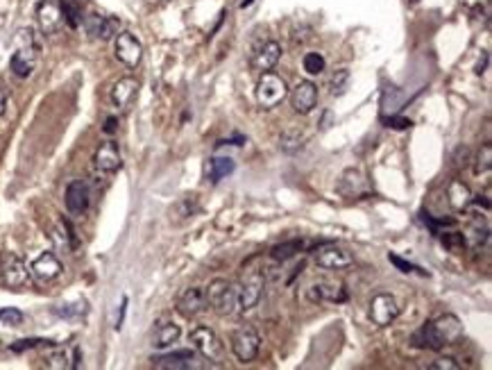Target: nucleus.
<instances>
[{"instance_id": "nucleus-1", "label": "nucleus", "mask_w": 492, "mask_h": 370, "mask_svg": "<svg viewBox=\"0 0 492 370\" xmlns=\"http://www.w3.org/2000/svg\"><path fill=\"white\" fill-rule=\"evenodd\" d=\"M460 336H463V323L454 314H445L441 318H436V321L422 325V329L415 332L413 345L438 352L443 350L445 345L456 343Z\"/></svg>"}, {"instance_id": "nucleus-2", "label": "nucleus", "mask_w": 492, "mask_h": 370, "mask_svg": "<svg viewBox=\"0 0 492 370\" xmlns=\"http://www.w3.org/2000/svg\"><path fill=\"white\" fill-rule=\"evenodd\" d=\"M36 53H39V41L34 36V30L23 27L19 32V50L10 59V69L16 78H30L36 66Z\"/></svg>"}, {"instance_id": "nucleus-3", "label": "nucleus", "mask_w": 492, "mask_h": 370, "mask_svg": "<svg viewBox=\"0 0 492 370\" xmlns=\"http://www.w3.org/2000/svg\"><path fill=\"white\" fill-rule=\"evenodd\" d=\"M288 86L284 82V78H279L277 73H261L259 82H257V100L263 109H274L277 105L286 100Z\"/></svg>"}, {"instance_id": "nucleus-4", "label": "nucleus", "mask_w": 492, "mask_h": 370, "mask_svg": "<svg viewBox=\"0 0 492 370\" xmlns=\"http://www.w3.org/2000/svg\"><path fill=\"white\" fill-rule=\"evenodd\" d=\"M204 295H207V305L215 309L218 314H234L236 307H238V300H236V286L229 282V279H213L211 284L204 288Z\"/></svg>"}, {"instance_id": "nucleus-5", "label": "nucleus", "mask_w": 492, "mask_h": 370, "mask_svg": "<svg viewBox=\"0 0 492 370\" xmlns=\"http://www.w3.org/2000/svg\"><path fill=\"white\" fill-rule=\"evenodd\" d=\"M261 336L252 325H243L232 334V352L241 364H250L259 357Z\"/></svg>"}, {"instance_id": "nucleus-6", "label": "nucleus", "mask_w": 492, "mask_h": 370, "mask_svg": "<svg viewBox=\"0 0 492 370\" xmlns=\"http://www.w3.org/2000/svg\"><path fill=\"white\" fill-rule=\"evenodd\" d=\"M191 343L196 345V350L202 354L207 361H222L225 357V347H222V341L218 338V334L211 327H204L200 325L191 332Z\"/></svg>"}, {"instance_id": "nucleus-7", "label": "nucleus", "mask_w": 492, "mask_h": 370, "mask_svg": "<svg viewBox=\"0 0 492 370\" xmlns=\"http://www.w3.org/2000/svg\"><path fill=\"white\" fill-rule=\"evenodd\" d=\"M307 300L313 305H318V302H345V284L336 282V279H316L307 286Z\"/></svg>"}, {"instance_id": "nucleus-8", "label": "nucleus", "mask_w": 492, "mask_h": 370, "mask_svg": "<svg viewBox=\"0 0 492 370\" xmlns=\"http://www.w3.org/2000/svg\"><path fill=\"white\" fill-rule=\"evenodd\" d=\"M263 284H266L263 275L255 270L236 286V300H238V309H241V312H250V309H255L259 305L261 295H263Z\"/></svg>"}, {"instance_id": "nucleus-9", "label": "nucleus", "mask_w": 492, "mask_h": 370, "mask_svg": "<svg viewBox=\"0 0 492 370\" xmlns=\"http://www.w3.org/2000/svg\"><path fill=\"white\" fill-rule=\"evenodd\" d=\"M0 275H3V282L10 288H14V291H19V288H23L30 282L27 264L14 253L5 255L3 264H0Z\"/></svg>"}, {"instance_id": "nucleus-10", "label": "nucleus", "mask_w": 492, "mask_h": 370, "mask_svg": "<svg viewBox=\"0 0 492 370\" xmlns=\"http://www.w3.org/2000/svg\"><path fill=\"white\" fill-rule=\"evenodd\" d=\"M399 316V305L390 293H379L370 302V318L372 323L379 327H388L390 323L397 321Z\"/></svg>"}, {"instance_id": "nucleus-11", "label": "nucleus", "mask_w": 492, "mask_h": 370, "mask_svg": "<svg viewBox=\"0 0 492 370\" xmlns=\"http://www.w3.org/2000/svg\"><path fill=\"white\" fill-rule=\"evenodd\" d=\"M114 50L118 62H123L130 69H137L141 64V57H143V46H141V41L132 32H118Z\"/></svg>"}, {"instance_id": "nucleus-12", "label": "nucleus", "mask_w": 492, "mask_h": 370, "mask_svg": "<svg viewBox=\"0 0 492 370\" xmlns=\"http://www.w3.org/2000/svg\"><path fill=\"white\" fill-rule=\"evenodd\" d=\"M288 98L297 114H311L318 105V86L311 80H302L288 91Z\"/></svg>"}, {"instance_id": "nucleus-13", "label": "nucleus", "mask_w": 492, "mask_h": 370, "mask_svg": "<svg viewBox=\"0 0 492 370\" xmlns=\"http://www.w3.org/2000/svg\"><path fill=\"white\" fill-rule=\"evenodd\" d=\"M36 21H39V27L43 34H55L64 23V14H62V5L57 0H41L36 5Z\"/></svg>"}, {"instance_id": "nucleus-14", "label": "nucleus", "mask_w": 492, "mask_h": 370, "mask_svg": "<svg viewBox=\"0 0 492 370\" xmlns=\"http://www.w3.org/2000/svg\"><path fill=\"white\" fill-rule=\"evenodd\" d=\"M62 270H64L62 262H59L57 255H52V253L39 255L32 262V266H30V275H34L36 282H41V284H48L52 279H57L62 275Z\"/></svg>"}, {"instance_id": "nucleus-15", "label": "nucleus", "mask_w": 492, "mask_h": 370, "mask_svg": "<svg viewBox=\"0 0 492 370\" xmlns=\"http://www.w3.org/2000/svg\"><path fill=\"white\" fill-rule=\"evenodd\" d=\"M316 264L325 270H345L354 264V259L338 246H325L316 253Z\"/></svg>"}, {"instance_id": "nucleus-16", "label": "nucleus", "mask_w": 492, "mask_h": 370, "mask_svg": "<svg viewBox=\"0 0 492 370\" xmlns=\"http://www.w3.org/2000/svg\"><path fill=\"white\" fill-rule=\"evenodd\" d=\"M209 305H207V295H204V288L200 286H191L186 288V291L177 298V312H180L184 318H196L204 312Z\"/></svg>"}, {"instance_id": "nucleus-17", "label": "nucleus", "mask_w": 492, "mask_h": 370, "mask_svg": "<svg viewBox=\"0 0 492 370\" xmlns=\"http://www.w3.org/2000/svg\"><path fill=\"white\" fill-rule=\"evenodd\" d=\"M338 191L345 198H365V196H370L368 177H365L361 171H356V168H347V171L340 175Z\"/></svg>"}, {"instance_id": "nucleus-18", "label": "nucleus", "mask_w": 492, "mask_h": 370, "mask_svg": "<svg viewBox=\"0 0 492 370\" xmlns=\"http://www.w3.org/2000/svg\"><path fill=\"white\" fill-rule=\"evenodd\" d=\"M64 200H66V209H69L73 216H82V213L89 209V203H91V194H89L86 182L82 180L71 182L69 187H66Z\"/></svg>"}, {"instance_id": "nucleus-19", "label": "nucleus", "mask_w": 492, "mask_h": 370, "mask_svg": "<svg viewBox=\"0 0 492 370\" xmlns=\"http://www.w3.org/2000/svg\"><path fill=\"white\" fill-rule=\"evenodd\" d=\"M93 164H95V168H98L100 173H116L118 168H121V164H123L121 150H118V146H116L114 141L100 143L98 150H95Z\"/></svg>"}, {"instance_id": "nucleus-20", "label": "nucleus", "mask_w": 492, "mask_h": 370, "mask_svg": "<svg viewBox=\"0 0 492 370\" xmlns=\"http://www.w3.org/2000/svg\"><path fill=\"white\" fill-rule=\"evenodd\" d=\"M86 32L95 36V39L109 41L118 34V19L111 16H100V14H91L86 16Z\"/></svg>"}, {"instance_id": "nucleus-21", "label": "nucleus", "mask_w": 492, "mask_h": 370, "mask_svg": "<svg viewBox=\"0 0 492 370\" xmlns=\"http://www.w3.org/2000/svg\"><path fill=\"white\" fill-rule=\"evenodd\" d=\"M279 59H281V46L277 41H268L257 50L255 57H252V66H255L257 71L266 73V71H272Z\"/></svg>"}, {"instance_id": "nucleus-22", "label": "nucleus", "mask_w": 492, "mask_h": 370, "mask_svg": "<svg viewBox=\"0 0 492 370\" xmlns=\"http://www.w3.org/2000/svg\"><path fill=\"white\" fill-rule=\"evenodd\" d=\"M180 334H182L180 325H175L173 321H159L152 329V345L156 350H166V347L177 343Z\"/></svg>"}, {"instance_id": "nucleus-23", "label": "nucleus", "mask_w": 492, "mask_h": 370, "mask_svg": "<svg viewBox=\"0 0 492 370\" xmlns=\"http://www.w3.org/2000/svg\"><path fill=\"white\" fill-rule=\"evenodd\" d=\"M139 91V82L134 78H121L118 82L111 89V102L118 109H128L132 105V100L137 98Z\"/></svg>"}, {"instance_id": "nucleus-24", "label": "nucleus", "mask_w": 492, "mask_h": 370, "mask_svg": "<svg viewBox=\"0 0 492 370\" xmlns=\"http://www.w3.org/2000/svg\"><path fill=\"white\" fill-rule=\"evenodd\" d=\"M196 352L193 350H175L170 354H163V357H154L152 366L154 368H193L196 364Z\"/></svg>"}, {"instance_id": "nucleus-25", "label": "nucleus", "mask_w": 492, "mask_h": 370, "mask_svg": "<svg viewBox=\"0 0 492 370\" xmlns=\"http://www.w3.org/2000/svg\"><path fill=\"white\" fill-rule=\"evenodd\" d=\"M447 200H449L452 209L463 211L472 205V191H469L467 184H463L460 180H452L449 187H447Z\"/></svg>"}, {"instance_id": "nucleus-26", "label": "nucleus", "mask_w": 492, "mask_h": 370, "mask_svg": "<svg viewBox=\"0 0 492 370\" xmlns=\"http://www.w3.org/2000/svg\"><path fill=\"white\" fill-rule=\"evenodd\" d=\"M234 171H236V164L232 157H213V159H209L207 180L215 184V182L225 180L227 175H232Z\"/></svg>"}, {"instance_id": "nucleus-27", "label": "nucleus", "mask_w": 492, "mask_h": 370, "mask_svg": "<svg viewBox=\"0 0 492 370\" xmlns=\"http://www.w3.org/2000/svg\"><path fill=\"white\" fill-rule=\"evenodd\" d=\"M304 246H307V243H304L302 239H290V241L279 243V246H274L270 250V257L274 259V262L284 264V262H288V259H293L295 255H300L304 250Z\"/></svg>"}, {"instance_id": "nucleus-28", "label": "nucleus", "mask_w": 492, "mask_h": 370, "mask_svg": "<svg viewBox=\"0 0 492 370\" xmlns=\"http://www.w3.org/2000/svg\"><path fill=\"white\" fill-rule=\"evenodd\" d=\"M304 141H307V137H304V132L302 130H297V128H290L286 132H281V137H279V148L284 152L288 154H293L297 152L300 148L304 146Z\"/></svg>"}, {"instance_id": "nucleus-29", "label": "nucleus", "mask_w": 492, "mask_h": 370, "mask_svg": "<svg viewBox=\"0 0 492 370\" xmlns=\"http://www.w3.org/2000/svg\"><path fill=\"white\" fill-rule=\"evenodd\" d=\"M198 209H200L198 198L196 196H186V198H182L180 203L173 207V209H170V218H173V220H186V218H191Z\"/></svg>"}, {"instance_id": "nucleus-30", "label": "nucleus", "mask_w": 492, "mask_h": 370, "mask_svg": "<svg viewBox=\"0 0 492 370\" xmlns=\"http://www.w3.org/2000/svg\"><path fill=\"white\" fill-rule=\"evenodd\" d=\"M490 171H492V146L486 143L474 159V173L476 175H490Z\"/></svg>"}, {"instance_id": "nucleus-31", "label": "nucleus", "mask_w": 492, "mask_h": 370, "mask_svg": "<svg viewBox=\"0 0 492 370\" xmlns=\"http://www.w3.org/2000/svg\"><path fill=\"white\" fill-rule=\"evenodd\" d=\"M62 14H64V21L69 23V27H80L82 23V10L78 3H73V0H62Z\"/></svg>"}, {"instance_id": "nucleus-32", "label": "nucleus", "mask_w": 492, "mask_h": 370, "mask_svg": "<svg viewBox=\"0 0 492 370\" xmlns=\"http://www.w3.org/2000/svg\"><path fill=\"white\" fill-rule=\"evenodd\" d=\"M46 368H57V370H64V368H73L71 364V357L69 352L64 350V347H57V350H52L46 359Z\"/></svg>"}, {"instance_id": "nucleus-33", "label": "nucleus", "mask_w": 492, "mask_h": 370, "mask_svg": "<svg viewBox=\"0 0 492 370\" xmlns=\"http://www.w3.org/2000/svg\"><path fill=\"white\" fill-rule=\"evenodd\" d=\"M302 66H304V71L309 73V76H320V73L325 71V57L320 55V53H307L302 59Z\"/></svg>"}, {"instance_id": "nucleus-34", "label": "nucleus", "mask_w": 492, "mask_h": 370, "mask_svg": "<svg viewBox=\"0 0 492 370\" xmlns=\"http://www.w3.org/2000/svg\"><path fill=\"white\" fill-rule=\"evenodd\" d=\"M0 323L7 325V327H19V325L23 323V314H21L16 307H5L0 309Z\"/></svg>"}, {"instance_id": "nucleus-35", "label": "nucleus", "mask_w": 492, "mask_h": 370, "mask_svg": "<svg viewBox=\"0 0 492 370\" xmlns=\"http://www.w3.org/2000/svg\"><path fill=\"white\" fill-rule=\"evenodd\" d=\"M347 82H349V73L345 69H340L336 71V76L331 78V93L333 95H340V93H345V89H347Z\"/></svg>"}, {"instance_id": "nucleus-36", "label": "nucleus", "mask_w": 492, "mask_h": 370, "mask_svg": "<svg viewBox=\"0 0 492 370\" xmlns=\"http://www.w3.org/2000/svg\"><path fill=\"white\" fill-rule=\"evenodd\" d=\"M39 345H55L48 338H23V341H16L12 345V352H23V350H32V347Z\"/></svg>"}, {"instance_id": "nucleus-37", "label": "nucleus", "mask_w": 492, "mask_h": 370, "mask_svg": "<svg viewBox=\"0 0 492 370\" xmlns=\"http://www.w3.org/2000/svg\"><path fill=\"white\" fill-rule=\"evenodd\" d=\"M443 243L449 250H454V253H460V250L465 248V236L458 234V232H449V234L443 236Z\"/></svg>"}, {"instance_id": "nucleus-38", "label": "nucleus", "mask_w": 492, "mask_h": 370, "mask_svg": "<svg viewBox=\"0 0 492 370\" xmlns=\"http://www.w3.org/2000/svg\"><path fill=\"white\" fill-rule=\"evenodd\" d=\"M429 368L431 370H458L460 366L456 364V359H452V357H438L436 361H431Z\"/></svg>"}, {"instance_id": "nucleus-39", "label": "nucleus", "mask_w": 492, "mask_h": 370, "mask_svg": "<svg viewBox=\"0 0 492 370\" xmlns=\"http://www.w3.org/2000/svg\"><path fill=\"white\" fill-rule=\"evenodd\" d=\"M384 123L393 130H406L413 125L411 118H404V116H384Z\"/></svg>"}, {"instance_id": "nucleus-40", "label": "nucleus", "mask_w": 492, "mask_h": 370, "mask_svg": "<svg viewBox=\"0 0 492 370\" xmlns=\"http://www.w3.org/2000/svg\"><path fill=\"white\" fill-rule=\"evenodd\" d=\"M388 259H390V264H395V266H397V268L401 270V273H422V275H424V270H420V268H417V266H413V264H408L406 262V259H401V257H397V255H388Z\"/></svg>"}, {"instance_id": "nucleus-41", "label": "nucleus", "mask_w": 492, "mask_h": 370, "mask_svg": "<svg viewBox=\"0 0 492 370\" xmlns=\"http://www.w3.org/2000/svg\"><path fill=\"white\" fill-rule=\"evenodd\" d=\"M116 130H118V118L109 116L107 121H104V125H102V132H104V135H114Z\"/></svg>"}, {"instance_id": "nucleus-42", "label": "nucleus", "mask_w": 492, "mask_h": 370, "mask_svg": "<svg viewBox=\"0 0 492 370\" xmlns=\"http://www.w3.org/2000/svg\"><path fill=\"white\" fill-rule=\"evenodd\" d=\"M125 309H128V298H123V305H121V316H118V323H116V327H118V329H121V325H123Z\"/></svg>"}, {"instance_id": "nucleus-43", "label": "nucleus", "mask_w": 492, "mask_h": 370, "mask_svg": "<svg viewBox=\"0 0 492 370\" xmlns=\"http://www.w3.org/2000/svg\"><path fill=\"white\" fill-rule=\"evenodd\" d=\"M5 105H7V98H5V93L0 91V116L5 114Z\"/></svg>"}, {"instance_id": "nucleus-44", "label": "nucleus", "mask_w": 492, "mask_h": 370, "mask_svg": "<svg viewBox=\"0 0 492 370\" xmlns=\"http://www.w3.org/2000/svg\"><path fill=\"white\" fill-rule=\"evenodd\" d=\"M148 3H166V0H148Z\"/></svg>"}]
</instances>
